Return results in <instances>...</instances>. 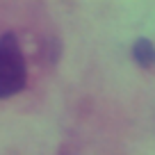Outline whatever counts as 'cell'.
<instances>
[{"mask_svg":"<svg viewBox=\"0 0 155 155\" xmlns=\"http://www.w3.org/2000/svg\"><path fill=\"white\" fill-rule=\"evenodd\" d=\"M28 82V68L21 46L12 32L0 37V98L23 91Z\"/></svg>","mask_w":155,"mask_h":155,"instance_id":"1","label":"cell"},{"mask_svg":"<svg viewBox=\"0 0 155 155\" xmlns=\"http://www.w3.org/2000/svg\"><path fill=\"white\" fill-rule=\"evenodd\" d=\"M132 55H135V62L144 68L155 66V48L148 39H137L135 46H132Z\"/></svg>","mask_w":155,"mask_h":155,"instance_id":"2","label":"cell"}]
</instances>
